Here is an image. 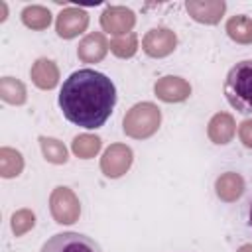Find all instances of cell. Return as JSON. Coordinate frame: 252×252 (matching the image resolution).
Segmentation results:
<instances>
[{"instance_id":"obj_1","label":"cell","mask_w":252,"mask_h":252,"mask_svg":"<svg viewBox=\"0 0 252 252\" xmlns=\"http://www.w3.org/2000/svg\"><path fill=\"white\" fill-rule=\"evenodd\" d=\"M116 104V87L112 79L94 69L71 73L59 91V108L63 116L85 130L100 128Z\"/></svg>"},{"instance_id":"obj_2","label":"cell","mask_w":252,"mask_h":252,"mask_svg":"<svg viewBox=\"0 0 252 252\" xmlns=\"http://www.w3.org/2000/svg\"><path fill=\"white\" fill-rule=\"evenodd\" d=\"M224 96L234 110L242 114L252 112V59L230 67L224 79Z\"/></svg>"},{"instance_id":"obj_3","label":"cell","mask_w":252,"mask_h":252,"mask_svg":"<svg viewBox=\"0 0 252 252\" xmlns=\"http://www.w3.org/2000/svg\"><path fill=\"white\" fill-rule=\"evenodd\" d=\"M39 252H102V248L94 238L69 230L49 236Z\"/></svg>"},{"instance_id":"obj_4","label":"cell","mask_w":252,"mask_h":252,"mask_svg":"<svg viewBox=\"0 0 252 252\" xmlns=\"http://www.w3.org/2000/svg\"><path fill=\"white\" fill-rule=\"evenodd\" d=\"M248 217H250V226H252V205H250V215Z\"/></svg>"}]
</instances>
